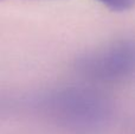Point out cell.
Segmentation results:
<instances>
[{"mask_svg":"<svg viewBox=\"0 0 135 134\" xmlns=\"http://www.w3.org/2000/svg\"><path fill=\"white\" fill-rule=\"evenodd\" d=\"M77 70L100 82H116L135 73V43L117 42L77 61Z\"/></svg>","mask_w":135,"mask_h":134,"instance_id":"7a4b0ae2","label":"cell"},{"mask_svg":"<svg viewBox=\"0 0 135 134\" xmlns=\"http://www.w3.org/2000/svg\"><path fill=\"white\" fill-rule=\"evenodd\" d=\"M38 106L57 122L81 131H93L104 125L110 111L102 95L81 87L47 93L39 99Z\"/></svg>","mask_w":135,"mask_h":134,"instance_id":"6da1fadb","label":"cell"},{"mask_svg":"<svg viewBox=\"0 0 135 134\" xmlns=\"http://www.w3.org/2000/svg\"><path fill=\"white\" fill-rule=\"evenodd\" d=\"M96 1L116 12L128 11L135 6V0H96Z\"/></svg>","mask_w":135,"mask_h":134,"instance_id":"3957f363","label":"cell"}]
</instances>
